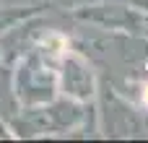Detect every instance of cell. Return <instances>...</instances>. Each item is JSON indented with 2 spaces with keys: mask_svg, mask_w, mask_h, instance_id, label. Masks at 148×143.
<instances>
[{
  "mask_svg": "<svg viewBox=\"0 0 148 143\" xmlns=\"http://www.w3.org/2000/svg\"><path fill=\"white\" fill-rule=\"evenodd\" d=\"M42 47L49 50L52 57H65V55H68V39H65L62 34H57V31H49V34L42 39Z\"/></svg>",
  "mask_w": 148,
  "mask_h": 143,
  "instance_id": "cell-3",
  "label": "cell"
},
{
  "mask_svg": "<svg viewBox=\"0 0 148 143\" xmlns=\"http://www.w3.org/2000/svg\"><path fill=\"white\" fill-rule=\"evenodd\" d=\"M18 78L26 81V86H18V96L23 102H44L57 89V73L52 68H47L39 57L26 60Z\"/></svg>",
  "mask_w": 148,
  "mask_h": 143,
  "instance_id": "cell-1",
  "label": "cell"
},
{
  "mask_svg": "<svg viewBox=\"0 0 148 143\" xmlns=\"http://www.w3.org/2000/svg\"><path fill=\"white\" fill-rule=\"evenodd\" d=\"M140 99H143V104L148 107V83H143V94H140Z\"/></svg>",
  "mask_w": 148,
  "mask_h": 143,
  "instance_id": "cell-4",
  "label": "cell"
},
{
  "mask_svg": "<svg viewBox=\"0 0 148 143\" xmlns=\"http://www.w3.org/2000/svg\"><path fill=\"white\" fill-rule=\"evenodd\" d=\"M62 89L70 99H88L94 94V76L91 70L86 68V63L78 57V55H65V63H62Z\"/></svg>",
  "mask_w": 148,
  "mask_h": 143,
  "instance_id": "cell-2",
  "label": "cell"
}]
</instances>
